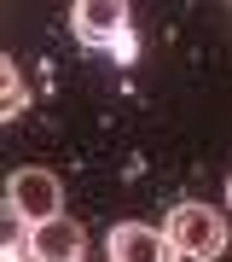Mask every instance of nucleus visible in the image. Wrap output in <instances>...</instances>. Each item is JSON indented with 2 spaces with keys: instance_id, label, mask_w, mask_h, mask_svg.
I'll use <instances>...</instances> for the list:
<instances>
[{
  "instance_id": "423d86ee",
  "label": "nucleus",
  "mask_w": 232,
  "mask_h": 262,
  "mask_svg": "<svg viewBox=\"0 0 232 262\" xmlns=\"http://www.w3.org/2000/svg\"><path fill=\"white\" fill-rule=\"evenodd\" d=\"M0 88H6V99H0V117H18L23 105H29V88H23V76H18V64H12V58H0Z\"/></svg>"
},
{
  "instance_id": "20e7f679",
  "label": "nucleus",
  "mask_w": 232,
  "mask_h": 262,
  "mask_svg": "<svg viewBox=\"0 0 232 262\" xmlns=\"http://www.w3.org/2000/svg\"><path fill=\"white\" fill-rule=\"evenodd\" d=\"M82 251H87V233L70 215H53V222L29 227V256H41V262H82Z\"/></svg>"
},
{
  "instance_id": "6e6552de",
  "label": "nucleus",
  "mask_w": 232,
  "mask_h": 262,
  "mask_svg": "<svg viewBox=\"0 0 232 262\" xmlns=\"http://www.w3.org/2000/svg\"><path fill=\"white\" fill-rule=\"evenodd\" d=\"M226 198H232V181H226Z\"/></svg>"
},
{
  "instance_id": "0eeeda50",
  "label": "nucleus",
  "mask_w": 232,
  "mask_h": 262,
  "mask_svg": "<svg viewBox=\"0 0 232 262\" xmlns=\"http://www.w3.org/2000/svg\"><path fill=\"white\" fill-rule=\"evenodd\" d=\"M18 262H41V256H18Z\"/></svg>"
},
{
  "instance_id": "7ed1b4c3",
  "label": "nucleus",
  "mask_w": 232,
  "mask_h": 262,
  "mask_svg": "<svg viewBox=\"0 0 232 262\" xmlns=\"http://www.w3.org/2000/svg\"><path fill=\"white\" fill-rule=\"evenodd\" d=\"M111 262H180L174 239L163 227H145V222H122L111 233Z\"/></svg>"
},
{
  "instance_id": "f257e3e1",
  "label": "nucleus",
  "mask_w": 232,
  "mask_h": 262,
  "mask_svg": "<svg viewBox=\"0 0 232 262\" xmlns=\"http://www.w3.org/2000/svg\"><path fill=\"white\" fill-rule=\"evenodd\" d=\"M6 210L12 222H29V227L53 222V215H64V181L53 169H18L6 187Z\"/></svg>"
},
{
  "instance_id": "39448f33",
  "label": "nucleus",
  "mask_w": 232,
  "mask_h": 262,
  "mask_svg": "<svg viewBox=\"0 0 232 262\" xmlns=\"http://www.w3.org/2000/svg\"><path fill=\"white\" fill-rule=\"evenodd\" d=\"M75 35L87 47H116L128 35V6L122 0H82L75 6Z\"/></svg>"
},
{
  "instance_id": "f03ea898",
  "label": "nucleus",
  "mask_w": 232,
  "mask_h": 262,
  "mask_svg": "<svg viewBox=\"0 0 232 262\" xmlns=\"http://www.w3.org/2000/svg\"><path fill=\"white\" fill-rule=\"evenodd\" d=\"M168 239H174L180 256H197V262H215L226 251V222L215 215L209 204H180L168 215Z\"/></svg>"
}]
</instances>
